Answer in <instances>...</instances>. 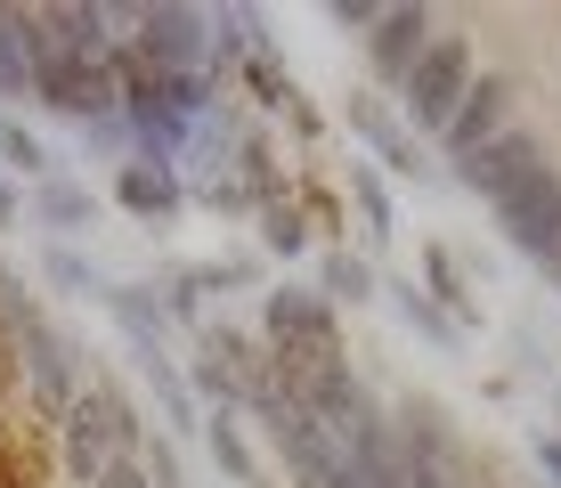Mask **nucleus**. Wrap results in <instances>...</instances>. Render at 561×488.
<instances>
[{
  "instance_id": "obj_27",
  "label": "nucleus",
  "mask_w": 561,
  "mask_h": 488,
  "mask_svg": "<svg viewBox=\"0 0 561 488\" xmlns=\"http://www.w3.org/2000/svg\"><path fill=\"white\" fill-rule=\"evenodd\" d=\"M9 285H16V277H9V269H0V293H9Z\"/></svg>"
},
{
  "instance_id": "obj_20",
  "label": "nucleus",
  "mask_w": 561,
  "mask_h": 488,
  "mask_svg": "<svg viewBox=\"0 0 561 488\" xmlns=\"http://www.w3.org/2000/svg\"><path fill=\"white\" fill-rule=\"evenodd\" d=\"M351 188H358V212H366V228H375V237H391V195L375 188V171H351Z\"/></svg>"
},
{
  "instance_id": "obj_4",
  "label": "nucleus",
  "mask_w": 561,
  "mask_h": 488,
  "mask_svg": "<svg viewBox=\"0 0 561 488\" xmlns=\"http://www.w3.org/2000/svg\"><path fill=\"white\" fill-rule=\"evenodd\" d=\"M9 359H16V383H25V399H33V416H42V423H66L73 399H82L90 375H99V366L82 359V342H66L49 318H33L25 334L9 342Z\"/></svg>"
},
{
  "instance_id": "obj_17",
  "label": "nucleus",
  "mask_w": 561,
  "mask_h": 488,
  "mask_svg": "<svg viewBox=\"0 0 561 488\" xmlns=\"http://www.w3.org/2000/svg\"><path fill=\"white\" fill-rule=\"evenodd\" d=\"M261 245H268V252H285V261H294V252L309 245V220H301L294 204H261Z\"/></svg>"
},
{
  "instance_id": "obj_12",
  "label": "nucleus",
  "mask_w": 561,
  "mask_h": 488,
  "mask_svg": "<svg viewBox=\"0 0 561 488\" xmlns=\"http://www.w3.org/2000/svg\"><path fill=\"white\" fill-rule=\"evenodd\" d=\"M106 309L123 318V334L139 342V359H163V309H154L139 285H106Z\"/></svg>"
},
{
  "instance_id": "obj_9",
  "label": "nucleus",
  "mask_w": 561,
  "mask_h": 488,
  "mask_svg": "<svg viewBox=\"0 0 561 488\" xmlns=\"http://www.w3.org/2000/svg\"><path fill=\"white\" fill-rule=\"evenodd\" d=\"M423 49H432V9H382L375 33H366V57H375L382 82H408Z\"/></svg>"
},
{
  "instance_id": "obj_5",
  "label": "nucleus",
  "mask_w": 561,
  "mask_h": 488,
  "mask_svg": "<svg viewBox=\"0 0 561 488\" xmlns=\"http://www.w3.org/2000/svg\"><path fill=\"white\" fill-rule=\"evenodd\" d=\"M472 82H480L472 42H463V33H432V49H423V57H415V73L399 82V90H408L399 106H408V123H415V130H448Z\"/></svg>"
},
{
  "instance_id": "obj_23",
  "label": "nucleus",
  "mask_w": 561,
  "mask_h": 488,
  "mask_svg": "<svg viewBox=\"0 0 561 488\" xmlns=\"http://www.w3.org/2000/svg\"><path fill=\"white\" fill-rule=\"evenodd\" d=\"M423 269H432V285H439V302H463V293H456V261H448V252H423Z\"/></svg>"
},
{
  "instance_id": "obj_26",
  "label": "nucleus",
  "mask_w": 561,
  "mask_h": 488,
  "mask_svg": "<svg viewBox=\"0 0 561 488\" xmlns=\"http://www.w3.org/2000/svg\"><path fill=\"white\" fill-rule=\"evenodd\" d=\"M537 464H546V473L561 480V440H537Z\"/></svg>"
},
{
  "instance_id": "obj_18",
  "label": "nucleus",
  "mask_w": 561,
  "mask_h": 488,
  "mask_svg": "<svg viewBox=\"0 0 561 488\" xmlns=\"http://www.w3.org/2000/svg\"><path fill=\"white\" fill-rule=\"evenodd\" d=\"M244 82H253L261 90V106H294V82H285V73H277V57H268V49H253V57H244Z\"/></svg>"
},
{
  "instance_id": "obj_10",
  "label": "nucleus",
  "mask_w": 561,
  "mask_h": 488,
  "mask_svg": "<svg viewBox=\"0 0 561 488\" xmlns=\"http://www.w3.org/2000/svg\"><path fill=\"white\" fill-rule=\"evenodd\" d=\"M114 204L139 212V220H171V212L187 204V180L171 163H139V155H130V163L114 171Z\"/></svg>"
},
{
  "instance_id": "obj_6",
  "label": "nucleus",
  "mask_w": 561,
  "mask_h": 488,
  "mask_svg": "<svg viewBox=\"0 0 561 488\" xmlns=\"http://www.w3.org/2000/svg\"><path fill=\"white\" fill-rule=\"evenodd\" d=\"M130 49H139L147 66H163V73H204L211 66V16L204 9H171V0L130 9Z\"/></svg>"
},
{
  "instance_id": "obj_24",
  "label": "nucleus",
  "mask_w": 561,
  "mask_h": 488,
  "mask_svg": "<svg viewBox=\"0 0 561 488\" xmlns=\"http://www.w3.org/2000/svg\"><path fill=\"white\" fill-rule=\"evenodd\" d=\"M382 9H366V0H334V25H375Z\"/></svg>"
},
{
  "instance_id": "obj_22",
  "label": "nucleus",
  "mask_w": 561,
  "mask_h": 488,
  "mask_svg": "<svg viewBox=\"0 0 561 488\" xmlns=\"http://www.w3.org/2000/svg\"><path fill=\"white\" fill-rule=\"evenodd\" d=\"M99 488H154V480H147V464H139V456H114L106 473H99Z\"/></svg>"
},
{
  "instance_id": "obj_15",
  "label": "nucleus",
  "mask_w": 561,
  "mask_h": 488,
  "mask_svg": "<svg viewBox=\"0 0 561 488\" xmlns=\"http://www.w3.org/2000/svg\"><path fill=\"white\" fill-rule=\"evenodd\" d=\"M318 293H325V302H366V293H375V269H366V261H351V252H325V269H318Z\"/></svg>"
},
{
  "instance_id": "obj_1",
  "label": "nucleus",
  "mask_w": 561,
  "mask_h": 488,
  "mask_svg": "<svg viewBox=\"0 0 561 488\" xmlns=\"http://www.w3.org/2000/svg\"><path fill=\"white\" fill-rule=\"evenodd\" d=\"M456 180L472 188V195H489L496 228H505V237L561 285V171H553L546 139H537V130H505L496 147L463 155Z\"/></svg>"
},
{
  "instance_id": "obj_11",
  "label": "nucleus",
  "mask_w": 561,
  "mask_h": 488,
  "mask_svg": "<svg viewBox=\"0 0 561 488\" xmlns=\"http://www.w3.org/2000/svg\"><path fill=\"white\" fill-rule=\"evenodd\" d=\"M33 220H49L57 237H73V228L99 220V195H90L82 180H66V171H49V180L33 188Z\"/></svg>"
},
{
  "instance_id": "obj_13",
  "label": "nucleus",
  "mask_w": 561,
  "mask_h": 488,
  "mask_svg": "<svg viewBox=\"0 0 561 488\" xmlns=\"http://www.w3.org/2000/svg\"><path fill=\"white\" fill-rule=\"evenodd\" d=\"M204 440H211V456L228 464V480H237V488H261V464H253V447H244L237 416H204Z\"/></svg>"
},
{
  "instance_id": "obj_21",
  "label": "nucleus",
  "mask_w": 561,
  "mask_h": 488,
  "mask_svg": "<svg viewBox=\"0 0 561 488\" xmlns=\"http://www.w3.org/2000/svg\"><path fill=\"white\" fill-rule=\"evenodd\" d=\"M399 309H408V318L423 326V334H439V342H456V318H448V309H432V302H423V293H415V285H399Z\"/></svg>"
},
{
  "instance_id": "obj_3",
  "label": "nucleus",
  "mask_w": 561,
  "mask_h": 488,
  "mask_svg": "<svg viewBox=\"0 0 561 488\" xmlns=\"http://www.w3.org/2000/svg\"><path fill=\"white\" fill-rule=\"evenodd\" d=\"M261 326H268V359H277V375L342 366V326H334V302H325L318 285H277L261 302Z\"/></svg>"
},
{
  "instance_id": "obj_14",
  "label": "nucleus",
  "mask_w": 561,
  "mask_h": 488,
  "mask_svg": "<svg viewBox=\"0 0 561 488\" xmlns=\"http://www.w3.org/2000/svg\"><path fill=\"white\" fill-rule=\"evenodd\" d=\"M0 163H9V171H25V180H49V147L33 139V130L16 123V114H0Z\"/></svg>"
},
{
  "instance_id": "obj_16",
  "label": "nucleus",
  "mask_w": 561,
  "mask_h": 488,
  "mask_svg": "<svg viewBox=\"0 0 561 488\" xmlns=\"http://www.w3.org/2000/svg\"><path fill=\"white\" fill-rule=\"evenodd\" d=\"M42 277H49V285H66V293H99V302H106V277L82 261V252H66V245H49V252H42Z\"/></svg>"
},
{
  "instance_id": "obj_19",
  "label": "nucleus",
  "mask_w": 561,
  "mask_h": 488,
  "mask_svg": "<svg viewBox=\"0 0 561 488\" xmlns=\"http://www.w3.org/2000/svg\"><path fill=\"white\" fill-rule=\"evenodd\" d=\"M358 130H366V139H375V147H382V163H391V171H415V147H408V139H399V123H382V114H375V106H358Z\"/></svg>"
},
{
  "instance_id": "obj_2",
  "label": "nucleus",
  "mask_w": 561,
  "mask_h": 488,
  "mask_svg": "<svg viewBox=\"0 0 561 488\" xmlns=\"http://www.w3.org/2000/svg\"><path fill=\"white\" fill-rule=\"evenodd\" d=\"M57 440H66V473L82 488H99V473L114 456H139V447H147V416L106 375H90V390L73 399V416L57 423Z\"/></svg>"
},
{
  "instance_id": "obj_7",
  "label": "nucleus",
  "mask_w": 561,
  "mask_h": 488,
  "mask_svg": "<svg viewBox=\"0 0 561 488\" xmlns=\"http://www.w3.org/2000/svg\"><path fill=\"white\" fill-rule=\"evenodd\" d=\"M33 98L57 106V114H73V123H106V114H123L114 66H90V57H42V66H33Z\"/></svg>"
},
{
  "instance_id": "obj_28",
  "label": "nucleus",
  "mask_w": 561,
  "mask_h": 488,
  "mask_svg": "<svg viewBox=\"0 0 561 488\" xmlns=\"http://www.w3.org/2000/svg\"><path fill=\"white\" fill-rule=\"evenodd\" d=\"M0 488H9V480H0Z\"/></svg>"
},
{
  "instance_id": "obj_8",
  "label": "nucleus",
  "mask_w": 561,
  "mask_h": 488,
  "mask_svg": "<svg viewBox=\"0 0 561 488\" xmlns=\"http://www.w3.org/2000/svg\"><path fill=\"white\" fill-rule=\"evenodd\" d=\"M513 130V82L505 73H480L472 90H463V106H456V123L439 130V139H448V155L463 163V155H480V147H496Z\"/></svg>"
},
{
  "instance_id": "obj_25",
  "label": "nucleus",
  "mask_w": 561,
  "mask_h": 488,
  "mask_svg": "<svg viewBox=\"0 0 561 488\" xmlns=\"http://www.w3.org/2000/svg\"><path fill=\"white\" fill-rule=\"evenodd\" d=\"M16 220H25V195H16L9 180H0V228H16Z\"/></svg>"
}]
</instances>
